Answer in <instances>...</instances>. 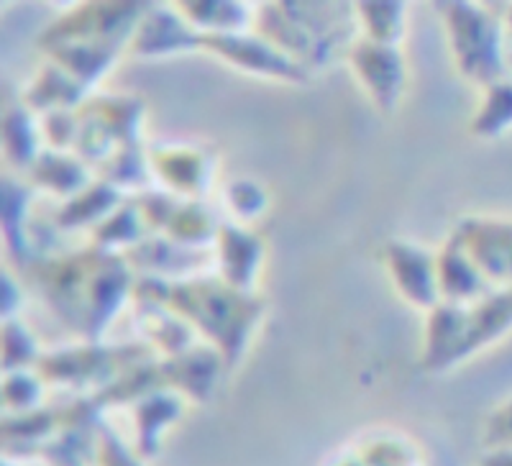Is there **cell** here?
<instances>
[{"label":"cell","mask_w":512,"mask_h":466,"mask_svg":"<svg viewBox=\"0 0 512 466\" xmlns=\"http://www.w3.org/2000/svg\"><path fill=\"white\" fill-rule=\"evenodd\" d=\"M446 21L459 67L466 77L489 88L507 75L505 49H502V24L484 8L469 3H451Z\"/></svg>","instance_id":"obj_1"},{"label":"cell","mask_w":512,"mask_h":466,"mask_svg":"<svg viewBox=\"0 0 512 466\" xmlns=\"http://www.w3.org/2000/svg\"><path fill=\"white\" fill-rule=\"evenodd\" d=\"M472 246L466 251L489 285L512 287V221H466Z\"/></svg>","instance_id":"obj_2"},{"label":"cell","mask_w":512,"mask_h":466,"mask_svg":"<svg viewBox=\"0 0 512 466\" xmlns=\"http://www.w3.org/2000/svg\"><path fill=\"white\" fill-rule=\"evenodd\" d=\"M354 62L372 98L382 105V111H392L402 85L400 54L390 44L374 41V44H361L356 49Z\"/></svg>","instance_id":"obj_3"},{"label":"cell","mask_w":512,"mask_h":466,"mask_svg":"<svg viewBox=\"0 0 512 466\" xmlns=\"http://www.w3.org/2000/svg\"><path fill=\"white\" fill-rule=\"evenodd\" d=\"M203 44H210L213 49L228 57L236 65H246V70H259L267 75H287L295 77V65L290 59L280 57L277 52H267L269 44L262 41H251L244 36H213V39H203Z\"/></svg>","instance_id":"obj_4"},{"label":"cell","mask_w":512,"mask_h":466,"mask_svg":"<svg viewBox=\"0 0 512 466\" xmlns=\"http://www.w3.org/2000/svg\"><path fill=\"white\" fill-rule=\"evenodd\" d=\"M390 251V259H392V269H395V277L400 282V287L405 290L413 303H433V277H423V274H415V272H423V269L433 267L431 257L425 254L423 249H415L410 244H395Z\"/></svg>","instance_id":"obj_5"},{"label":"cell","mask_w":512,"mask_h":466,"mask_svg":"<svg viewBox=\"0 0 512 466\" xmlns=\"http://www.w3.org/2000/svg\"><path fill=\"white\" fill-rule=\"evenodd\" d=\"M512 126V80L502 77V80L492 82L487 88V98H484L482 111L474 118V131L479 136H502Z\"/></svg>","instance_id":"obj_6"},{"label":"cell","mask_w":512,"mask_h":466,"mask_svg":"<svg viewBox=\"0 0 512 466\" xmlns=\"http://www.w3.org/2000/svg\"><path fill=\"white\" fill-rule=\"evenodd\" d=\"M359 13L364 16V21H367L372 29H377V24H384V29L390 26V31L400 34L402 3H361ZM384 44H390L387 31H384Z\"/></svg>","instance_id":"obj_7"},{"label":"cell","mask_w":512,"mask_h":466,"mask_svg":"<svg viewBox=\"0 0 512 466\" xmlns=\"http://www.w3.org/2000/svg\"><path fill=\"white\" fill-rule=\"evenodd\" d=\"M489 446H512V400H507L492 418L487 428Z\"/></svg>","instance_id":"obj_8"},{"label":"cell","mask_w":512,"mask_h":466,"mask_svg":"<svg viewBox=\"0 0 512 466\" xmlns=\"http://www.w3.org/2000/svg\"><path fill=\"white\" fill-rule=\"evenodd\" d=\"M479 466H512V446H492Z\"/></svg>","instance_id":"obj_9"},{"label":"cell","mask_w":512,"mask_h":466,"mask_svg":"<svg viewBox=\"0 0 512 466\" xmlns=\"http://www.w3.org/2000/svg\"><path fill=\"white\" fill-rule=\"evenodd\" d=\"M510 29H512V8H510Z\"/></svg>","instance_id":"obj_10"}]
</instances>
